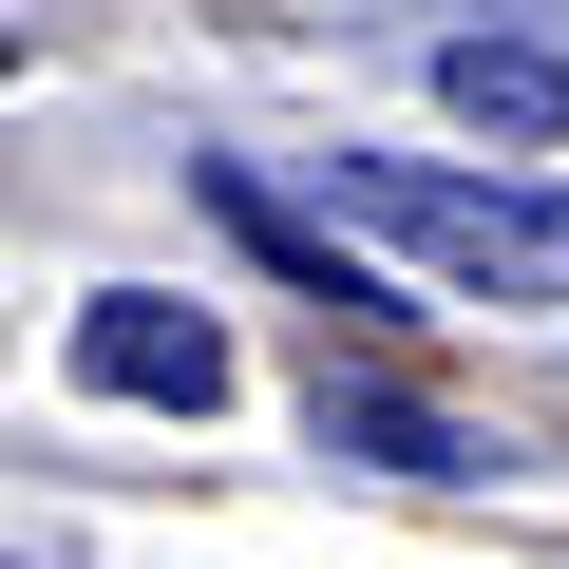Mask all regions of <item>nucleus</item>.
<instances>
[{
    "mask_svg": "<svg viewBox=\"0 0 569 569\" xmlns=\"http://www.w3.org/2000/svg\"><path fill=\"white\" fill-rule=\"evenodd\" d=\"M305 209L361 228L380 266L456 284V305H569V171L550 152H493V171H456V152H323Z\"/></svg>",
    "mask_w": 569,
    "mask_h": 569,
    "instance_id": "1",
    "label": "nucleus"
},
{
    "mask_svg": "<svg viewBox=\"0 0 569 569\" xmlns=\"http://www.w3.org/2000/svg\"><path fill=\"white\" fill-rule=\"evenodd\" d=\"M58 361H77V399H114V418H228V380H247L190 284H96Z\"/></svg>",
    "mask_w": 569,
    "mask_h": 569,
    "instance_id": "2",
    "label": "nucleus"
},
{
    "mask_svg": "<svg viewBox=\"0 0 569 569\" xmlns=\"http://www.w3.org/2000/svg\"><path fill=\"white\" fill-rule=\"evenodd\" d=\"M190 190L228 209V247H247V266H284V284H305V305H342V323H418V305H399V266H380L361 228H323L305 190H266L247 152H190Z\"/></svg>",
    "mask_w": 569,
    "mask_h": 569,
    "instance_id": "3",
    "label": "nucleus"
},
{
    "mask_svg": "<svg viewBox=\"0 0 569 569\" xmlns=\"http://www.w3.org/2000/svg\"><path fill=\"white\" fill-rule=\"evenodd\" d=\"M305 437H323V456H361V475H418V493H475V475H493V437H475L456 399L380 380V361H323V380H305Z\"/></svg>",
    "mask_w": 569,
    "mask_h": 569,
    "instance_id": "4",
    "label": "nucleus"
},
{
    "mask_svg": "<svg viewBox=\"0 0 569 569\" xmlns=\"http://www.w3.org/2000/svg\"><path fill=\"white\" fill-rule=\"evenodd\" d=\"M437 114H456L475 152H569V39L456 20V39H437Z\"/></svg>",
    "mask_w": 569,
    "mask_h": 569,
    "instance_id": "5",
    "label": "nucleus"
},
{
    "mask_svg": "<svg viewBox=\"0 0 569 569\" xmlns=\"http://www.w3.org/2000/svg\"><path fill=\"white\" fill-rule=\"evenodd\" d=\"M342 20H437L456 39V20H531V0H342Z\"/></svg>",
    "mask_w": 569,
    "mask_h": 569,
    "instance_id": "6",
    "label": "nucleus"
},
{
    "mask_svg": "<svg viewBox=\"0 0 569 569\" xmlns=\"http://www.w3.org/2000/svg\"><path fill=\"white\" fill-rule=\"evenodd\" d=\"M0 77H20V20H0Z\"/></svg>",
    "mask_w": 569,
    "mask_h": 569,
    "instance_id": "7",
    "label": "nucleus"
},
{
    "mask_svg": "<svg viewBox=\"0 0 569 569\" xmlns=\"http://www.w3.org/2000/svg\"><path fill=\"white\" fill-rule=\"evenodd\" d=\"M0 569H20V550H0Z\"/></svg>",
    "mask_w": 569,
    "mask_h": 569,
    "instance_id": "8",
    "label": "nucleus"
}]
</instances>
